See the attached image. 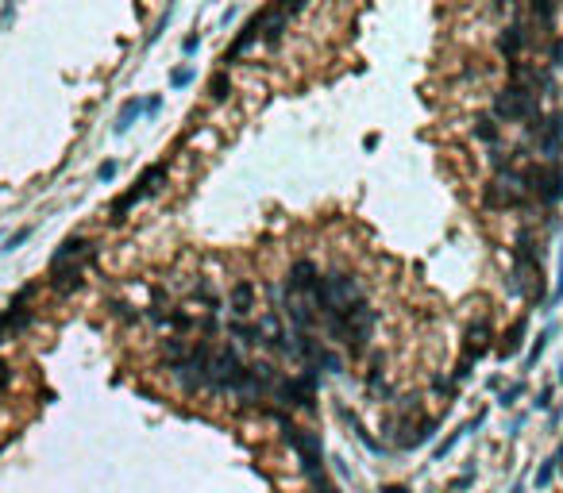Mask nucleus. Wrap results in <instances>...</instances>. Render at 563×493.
Listing matches in <instances>:
<instances>
[{
	"label": "nucleus",
	"instance_id": "3",
	"mask_svg": "<svg viewBox=\"0 0 563 493\" xmlns=\"http://www.w3.org/2000/svg\"><path fill=\"white\" fill-rule=\"evenodd\" d=\"M374 308L366 305V301H359V305H352V308H344L336 320H328L324 324V332L332 335L336 343H344L352 355H363L366 351V339H371V332H374Z\"/></svg>",
	"mask_w": 563,
	"mask_h": 493
},
{
	"label": "nucleus",
	"instance_id": "35",
	"mask_svg": "<svg viewBox=\"0 0 563 493\" xmlns=\"http://www.w3.org/2000/svg\"><path fill=\"white\" fill-rule=\"evenodd\" d=\"M552 127H556V135L563 139V112H556V116H552Z\"/></svg>",
	"mask_w": 563,
	"mask_h": 493
},
{
	"label": "nucleus",
	"instance_id": "30",
	"mask_svg": "<svg viewBox=\"0 0 563 493\" xmlns=\"http://www.w3.org/2000/svg\"><path fill=\"white\" fill-rule=\"evenodd\" d=\"M197 46H201V39H197V35H185V43H182V54H197Z\"/></svg>",
	"mask_w": 563,
	"mask_h": 493
},
{
	"label": "nucleus",
	"instance_id": "34",
	"mask_svg": "<svg viewBox=\"0 0 563 493\" xmlns=\"http://www.w3.org/2000/svg\"><path fill=\"white\" fill-rule=\"evenodd\" d=\"M552 58H556V65H563V39H559L556 46H552Z\"/></svg>",
	"mask_w": 563,
	"mask_h": 493
},
{
	"label": "nucleus",
	"instance_id": "19",
	"mask_svg": "<svg viewBox=\"0 0 563 493\" xmlns=\"http://www.w3.org/2000/svg\"><path fill=\"white\" fill-rule=\"evenodd\" d=\"M521 335H525V320H517V324L505 332V339L497 343V355H502V358H513V355H517V351H521Z\"/></svg>",
	"mask_w": 563,
	"mask_h": 493
},
{
	"label": "nucleus",
	"instance_id": "36",
	"mask_svg": "<svg viewBox=\"0 0 563 493\" xmlns=\"http://www.w3.org/2000/svg\"><path fill=\"white\" fill-rule=\"evenodd\" d=\"M382 493H409V489H405V486H386Z\"/></svg>",
	"mask_w": 563,
	"mask_h": 493
},
{
	"label": "nucleus",
	"instance_id": "17",
	"mask_svg": "<svg viewBox=\"0 0 563 493\" xmlns=\"http://www.w3.org/2000/svg\"><path fill=\"white\" fill-rule=\"evenodd\" d=\"M259 20H263V31H259V39H263V43H278L282 31L290 27V15H285L278 4H271L263 15H259Z\"/></svg>",
	"mask_w": 563,
	"mask_h": 493
},
{
	"label": "nucleus",
	"instance_id": "13",
	"mask_svg": "<svg viewBox=\"0 0 563 493\" xmlns=\"http://www.w3.org/2000/svg\"><path fill=\"white\" fill-rule=\"evenodd\" d=\"M255 332H259V347H266V351H285V332H282L278 312H263V316H259V324H255Z\"/></svg>",
	"mask_w": 563,
	"mask_h": 493
},
{
	"label": "nucleus",
	"instance_id": "26",
	"mask_svg": "<svg viewBox=\"0 0 563 493\" xmlns=\"http://www.w3.org/2000/svg\"><path fill=\"white\" fill-rule=\"evenodd\" d=\"M556 463H559V458H548V463H544L540 470H536V489H548V486H552V474H556Z\"/></svg>",
	"mask_w": 563,
	"mask_h": 493
},
{
	"label": "nucleus",
	"instance_id": "15",
	"mask_svg": "<svg viewBox=\"0 0 563 493\" xmlns=\"http://www.w3.org/2000/svg\"><path fill=\"white\" fill-rule=\"evenodd\" d=\"M259 31H263V20H259V15H255V20H247V23H243V31H240V35H235V43L228 46L224 62H235V58H243V54H247L251 46L259 43Z\"/></svg>",
	"mask_w": 563,
	"mask_h": 493
},
{
	"label": "nucleus",
	"instance_id": "9",
	"mask_svg": "<svg viewBox=\"0 0 563 493\" xmlns=\"http://www.w3.org/2000/svg\"><path fill=\"white\" fill-rule=\"evenodd\" d=\"M282 308H285V316H290V327H297V332H316V324H321L309 293H297V289H290V285L282 289Z\"/></svg>",
	"mask_w": 563,
	"mask_h": 493
},
{
	"label": "nucleus",
	"instance_id": "23",
	"mask_svg": "<svg viewBox=\"0 0 563 493\" xmlns=\"http://www.w3.org/2000/svg\"><path fill=\"white\" fill-rule=\"evenodd\" d=\"M209 89H212V101H224V96L232 93V81H228V73L220 70L216 77H212V85H209Z\"/></svg>",
	"mask_w": 563,
	"mask_h": 493
},
{
	"label": "nucleus",
	"instance_id": "29",
	"mask_svg": "<svg viewBox=\"0 0 563 493\" xmlns=\"http://www.w3.org/2000/svg\"><path fill=\"white\" fill-rule=\"evenodd\" d=\"M27 235H31V227H20V232H16L12 239H8V246H4V251H16V246H20L23 239H27Z\"/></svg>",
	"mask_w": 563,
	"mask_h": 493
},
{
	"label": "nucleus",
	"instance_id": "18",
	"mask_svg": "<svg viewBox=\"0 0 563 493\" xmlns=\"http://www.w3.org/2000/svg\"><path fill=\"white\" fill-rule=\"evenodd\" d=\"M497 46H502V54H505L509 62H517L521 46H525V31H521L517 23H509V27L502 31V39H497Z\"/></svg>",
	"mask_w": 563,
	"mask_h": 493
},
{
	"label": "nucleus",
	"instance_id": "10",
	"mask_svg": "<svg viewBox=\"0 0 563 493\" xmlns=\"http://www.w3.org/2000/svg\"><path fill=\"white\" fill-rule=\"evenodd\" d=\"M85 277V262H51V289L58 297H70L73 289H81Z\"/></svg>",
	"mask_w": 563,
	"mask_h": 493
},
{
	"label": "nucleus",
	"instance_id": "16",
	"mask_svg": "<svg viewBox=\"0 0 563 493\" xmlns=\"http://www.w3.org/2000/svg\"><path fill=\"white\" fill-rule=\"evenodd\" d=\"M321 282V270H316V262H309V258H301V262H293L290 266V289H297V293H309L313 285Z\"/></svg>",
	"mask_w": 563,
	"mask_h": 493
},
{
	"label": "nucleus",
	"instance_id": "14",
	"mask_svg": "<svg viewBox=\"0 0 563 493\" xmlns=\"http://www.w3.org/2000/svg\"><path fill=\"white\" fill-rule=\"evenodd\" d=\"M97 258V243L93 239H78V235H73V239H66L58 246V251H54V258L51 262H93Z\"/></svg>",
	"mask_w": 563,
	"mask_h": 493
},
{
	"label": "nucleus",
	"instance_id": "39",
	"mask_svg": "<svg viewBox=\"0 0 563 493\" xmlns=\"http://www.w3.org/2000/svg\"><path fill=\"white\" fill-rule=\"evenodd\" d=\"M513 493H521V489H513Z\"/></svg>",
	"mask_w": 563,
	"mask_h": 493
},
{
	"label": "nucleus",
	"instance_id": "32",
	"mask_svg": "<svg viewBox=\"0 0 563 493\" xmlns=\"http://www.w3.org/2000/svg\"><path fill=\"white\" fill-rule=\"evenodd\" d=\"M552 405V389H540V397H536V408H548Z\"/></svg>",
	"mask_w": 563,
	"mask_h": 493
},
{
	"label": "nucleus",
	"instance_id": "4",
	"mask_svg": "<svg viewBox=\"0 0 563 493\" xmlns=\"http://www.w3.org/2000/svg\"><path fill=\"white\" fill-rule=\"evenodd\" d=\"M528 201V185H525V174L517 166H505L502 174L486 185V204L490 208H521Z\"/></svg>",
	"mask_w": 563,
	"mask_h": 493
},
{
	"label": "nucleus",
	"instance_id": "2",
	"mask_svg": "<svg viewBox=\"0 0 563 493\" xmlns=\"http://www.w3.org/2000/svg\"><path fill=\"white\" fill-rule=\"evenodd\" d=\"M243 374H247V363L240 358L235 347H216L212 343V355H209V366H205V389L216 393V397H235L243 385Z\"/></svg>",
	"mask_w": 563,
	"mask_h": 493
},
{
	"label": "nucleus",
	"instance_id": "20",
	"mask_svg": "<svg viewBox=\"0 0 563 493\" xmlns=\"http://www.w3.org/2000/svg\"><path fill=\"white\" fill-rule=\"evenodd\" d=\"M140 112H143V101H128L124 108H120V116H116V131H120V135H124L135 120H140Z\"/></svg>",
	"mask_w": 563,
	"mask_h": 493
},
{
	"label": "nucleus",
	"instance_id": "27",
	"mask_svg": "<svg viewBox=\"0 0 563 493\" xmlns=\"http://www.w3.org/2000/svg\"><path fill=\"white\" fill-rule=\"evenodd\" d=\"M193 77H197V73H193L190 65H182V70H174V73H170V85H174V89H185Z\"/></svg>",
	"mask_w": 563,
	"mask_h": 493
},
{
	"label": "nucleus",
	"instance_id": "1",
	"mask_svg": "<svg viewBox=\"0 0 563 493\" xmlns=\"http://www.w3.org/2000/svg\"><path fill=\"white\" fill-rule=\"evenodd\" d=\"M271 413L282 420L285 443H290V447L297 451V458H301V470L309 474V482L316 486V493H340V489L328 482V470H324V447H321V435H316V432H309V428H297V424H290V416H285L282 408H271Z\"/></svg>",
	"mask_w": 563,
	"mask_h": 493
},
{
	"label": "nucleus",
	"instance_id": "37",
	"mask_svg": "<svg viewBox=\"0 0 563 493\" xmlns=\"http://www.w3.org/2000/svg\"><path fill=\"white\" fill-rule=\"evenodd\" d=\"M559 382H563V370H559Z\"/></svg>",
	"mask_w": 563,
	"mask_h": 493
},
{
	"label": "nucleus",
	"instance_id": "6",
	"mask_svg": "<svg viewBox=\"0 0 563 493\" xmlns=\"http://www.w3.org/2000/svg\"><path fill=\"white\" fill-rule=\"evenodd\" d=\"M528 196H536L540 204H559L563 201V166L559 162H544V166L525 170Z\"/></svg>",
	"mask_w": 563,
	"mask_h": 493
},
{
	"label": "nucleus",
	"instance_id": "12",
	"mask_svg": "<svg viewBox=\"0 0 563 493\" xmlns=\"http://www.w3.org/2000/svg\"><path fill=\"white\" fill-rule=\"evenodd\" d=\"M533 135H536V151L544 154V162H559V154H563V139L556 135L552 120H540V116H536Z\"/></svg>",
	"mask_w": 563,
	"mask_h": 493
},
{
	"label": "nucleus",
	"instance_id": "5",
	"mask_svg": "<svg viewBox=\"0 0 563 493\" xmlns=\"http://www.w3.org/2000/svg\"><path fill=\"white\" fill-rule=\"evenodd\" d=\"M540 116V104H536V93L525 85H509L505 93H497L494 101V120L517 123V120H536Z\"/></svg>",
	"mask_w": 563,
	"mask_h": 493
},
{
	"label": "nucleus",
	"instance_id": "11",
	"mask_svg": "<svg viewBox=\"0 0 563 493\" xmlns=\"http://www.w3.org/2000/svg\"><path fill=\"white\" fill-rule=\"evenodd\" d=\"M259 305V289L251 282H235L228 289V308H232V320H247Z\"/></svg>",
	"mask_w": 563,
	"mask_h": 493
},
{
	"label": "nucleus",
	"instance_id": "38",
	"mask_svg": "<svg viewBox=\"0 0 563 493\" xmlns=\"http://www.w3.org/2000/svg\"><path fill=\"white\" fill-rule=\"evenodd\" d=\"M559 458H563V447H559Z\"/></svg>",
	"mask_w": 563,
	"mask_h": 493
},
{
	"label": "nucleus",
	"instance_id": "28",
	"mask_svg": "<svg viewBox=\"0 0 563 493\" xmlns=\"http://www.w3.org/2000/svg\"><path fill=\"white\" fill-rule=\"evenodd\" d=\"M521 393H525V385H509V389L502 393V405H513V401H517Z\"/></svg>",
	"mask_w": 563,
	"mask_h": 493
},
{
	"label": "nucleus",
	"instance_id": "22",
	"mask_svg": "<svg viewBox=\"0 0 563 493\" xmlns=\"http://www.w3.org/2000/svg\"><path fill=\"white\" fill-rule=\"evenodd\" d=\"M475 135L483 139V143H494V139H497V120L483 116V120H478V127H475Z\"/></svg>",
	"mask_w": 563,
	"mask_h": 493
},
{
	"label": "nucleus",
	"instance_id": "24",
	"mask_svg": "<svg viewBox=\"0 0 563 493\" xmlns=\"http://www.w3.org/2000/svg\"><path fill=\"white\" fill-rule=\"evenodd\" d=\"M548 339H552V332H540V335H536V343H533V347H528V355H525V366H533L536 358L544 355V347H548Z\"/></svg>",
	"mask_w": 563,
	"mask_h": 493
},
{
	"label": "nucleus",
	"instance_id": "21",
	"mask_svg": "<svg viewBox=\"0 0 563 493\" xmlns=\"http://www.w3.org/2000/svg\"><path fill=\"white\" fill-rule=\"evenodd\" d=\"M528 12H533V20H540V27H552V20H556V4L552 0H533Z\"/></svg>",
	"mask_w": 563,
	"mask_h": 493
},
{
	"label": "nucleus",
	"instance_id": "31",
	"mask_svg": "<svg viewBox=\"0 0 563 493\" xmlns=\"http://www.w3.org/2000/svg\"><path fill=\"white\" fill-rule=\"evenodd\" d=\"M112 177H116V162H104V166H101V182H112Z\"/></svg>",
	"mask_w": 563,
	"mask_h": 493
},
{
	"label": "nucleus",
	"instance_id": "25",
	"mask_svg": "<svg viewBox=\"0 0 563 493\" xmlns=\"http://www.w3.org/2000/svg\"><path fill=\"white\" fill-rule=\"evenodd\" d=\"M432 432H436V424L424 420L421 428H417V435H409V439H405V447H421V443H428V439H432Z\"/></svg>",
	"mask_w": 563,
	"mask_h": 493
},
{
	"label": "nucleus",
	"instance_id": "8",
	"mask_svg": "<svg viewBox=\"0 0 563 493\" xmlns=\"http://www.w3.org/2000/svg\"><path fill=\"white\" fill-rule=\"evenodd\" d=\"M162 182H166V162H154L151 170H143V177H140V182H135V185L128 189L124 196H120L116 204H112V220H124V212H128V208H135V204H140L143 196H151V193H154V189H159Z\"/></svg>",
	"mask_w": 563,
	"mask_h": 493
},
{
	"label": "nucleus",
	"instance_id": "33",
	"mask_svg": "<svg viewBox=\"0 0 563 493\" xmlns=\"http://www.w3.org/2000/svg\"><path fill=\"white\" fill-rule=\"evenodd\" d=\"M559 297H563V262H559V285H556V293H552V305H556Z\"/></svg>",
	"mask_w": 563,
	"mask_h": 493
},
{
	"label": "nucleus",
	"instance_id": "7",
	"mask_svg": "<svg viewBox=\"0 0 563 493\" xmlns=\"http://www.w3.org/2000/svg\"><path fill=\"white\" fill-rule=\"evenodd\" d=\"M274 401L282 408H313L316 405V370H305L297 377H282L278 389H274Z\"/></svg>",
	"mask_w": 563,
	"mask_h": 493
}]
</instances>
